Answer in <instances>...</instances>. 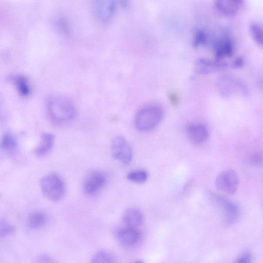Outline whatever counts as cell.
<instances>
[{"label":"cell","mask_w":263,"mask_h":263,"mask_svg":"<svg viewBox=\"0 0 263 263\" xmlns=\"http://www.w3.org/2000/svg\"><path fill=\"white\" fill-rule=\"evenodd\" d=\"M48 117L55 123H62L71 120L74 116L76 109L72 101L61 94L50 95L46 103Z\"/></svg>","instance_id":"obj_1"},{"label":"cell","mask_w":263,"mask_h":263,"mask_svg":"<svg viewBox=\"0 0 263 263\" xmlns=\"http://www.w3.org/2000/svg\"><path fill=\"white\" fill-rule=\"evenodd\" d=\"M206 196L219 211L226 224L232 225L238 220L240 210L236 203L227 197L213 192H207Z\"/></svg>","instance_id":"obj_2"},{"label":"cell","mask_w":263,"mask_h":263,"mask_svg":"<svg viewBox=\"0 0 263 263\" xmlns=\"http://www.w3.org/2000/svg\"><path fill=\"white\" fill-rule=\"evenodd\" d=\"M164 116L162 108L156 105L144 106L138 110L135 118V125L141 132H149L157 127Z\"/></svg>","instance_id":"obj_3"},{"label":"cell","mask_w":263,"mask_h":263,"mask_svg":"<svg viewBox=\"0 0 263 263\" xmlns=\"http://www.w3.org/2000/svg\"><path fill=\"white\" fill-rule=\"evenodd\" d=\"M217 89L222 97L246 96L249 90L240 80L228 74L219 77L216 81Z\"/></svg>","instance_id":"obj_4"},{"label":"cell","mask_w":263,"mask_h":263,"mask_svg":"<svg viewBox=\"0 0 263 263\" xmlns=\"http://www.w3.org/2000/svg\"><path fill=\"white\" fill-rule=\"evenodd\" d=\"M40 186L43 194L52 201L60 200L65 194L64 182L55 173H49L43 176L40 181Z\"/></svg>","instance_id":"obj_5"},{"label":"cell","mask_w":263,"mask_h":263,"mask_svg":"<svg viewBox=\"0 0 263 263\" xmlns=\"http://www.w3.org/2000/svg\"><path fill=\"white\" fill-rule=\"evenodd\" d=\"M239 184V178L237 173L231 169L221 172L215 180L216 188L229 195L234 194L237 191Z\"/></svg>","instance_id":"obj_6"},{"label":"cell","mask_w":263,"mask_h":263,"mask_svg":"<svg viewBox=\"0 0 263 263\" xmlns=\"http://www.w3.org/2000/svg\"><path fill=\"white\" fill-rule=\"evenodd\" d=\"M111 151L112 156L124 164H128L133 158L132 149L126 141L122 136L115 137L111 145Z\"/></svg>","instance_id":"obj_7"},{"label":"cell","mask_w":263,"mask_h":263,"mask_svg":"<svg viewBox=\"0 0 263 263\" xmlns=\"http://www.w3.org/2000/svg\"><path fill=\"white\" fill-rule=\"evenodd\" d=\"M92 12L95 17L102 22L110 20L116 9V4L111 0H96L91 4Z\"/></svg>","instance_id":"obj_8"},{"label":"cell","mask_w":263,"mask_h":263,"mask_svg":"<svg viewBox=\"0 0 263 263\" xmlns=\"http://www.w3.org/2000/svg\"><path fill=\"white\" fill-rule=\"evenodd\" d=\"M228 66V63L223 61L201 58L195 61L194 70L198 74H208L223 70Z\"/></svg>","instance_id":"obj_9"},{"label":"cell","mask_w":263,"mask_h":263,"mask_svg":"<svg viewBox=\"0 0 263 263\" xmlns=\"http://www.w3.org/2000/svg\"><path fill=\"white\" fill-rule=\"evenodd\" d=\"M214 5L216 11L221 15L233 17L242 9L245 3L240 0H217L214 2Z\"/></svg>","instance_id":"obj_10"},{"label":"cell","mask_w":263,"mask_h":263,"mask_svg":"<svg viewBox=\"0 0 263 263\" xmlns=\"http://www.w3.org/2000/svg\"><path fill=\"white\" fill-rule=\"evenodd\" d=\"M106 181V177L102 173L92 172L84 180V191L87 195H94L104 186Z\"/></svg>","instance_id":"obj_11"},{"label":"cell","mask_w":263,"mask_h":263,"mask_svg":"<svg viewBox=\"0 0 263 263\" xmlns=\"http://www.w3.org/2000/svg\"><path fill=\"white\" fill-rule=\"evenodd\" d=\"M186 133L189 140L193 143L199 144L208 139L209 132L208 127L201 123H192L186 127Z\"/></svg>","instance_id":"obj_12"},{"label":"cell","mask_w":263,"mask_h":263,"mask_svg":"<svg viewBox=\"0 0 263 263\" xmlns=\"http://www.w3.org/2000/svg\"><path fill=\"white\" fill-rule=\"evenodd\" d=\"M235 50L234 42L228 36L219 39L214 47V53L215 59L222 61L223 59L233 56Z\"/></svg>","instance_id":"obj_13"},{"label":"cell","mask_w":263,"mask_h":263,"mask_svg":"<svg viewBox=\"0 0 263 263\" xmlns=\"http://www.w3.org/2000/svg\"><path fill=\"white\" fill-rule=\"evenodd\" d=\"M118 240L122 245L132 246L137 243L140 240L141 234L136 228L126 227L120 228L116 233Z\"/></svg>","instance_id":"obj_14"},{"label":"cell","mask_w":263,"mask_h":263,"mask_svg":"<svg viewBox=\"0 0 263 263\" xmlns=\"http://www.w3.org/2000/svg\"><path fill=\"white\" fill-rule=\"evenodd\" d=\"M122 219L126 226L137 228L142 224L143 216L139 209L129 208L124 212Z\"/></svg>","instance_id":"obj_15"},{"label":"cell","mask_w":263,"mask_h":263,"mask_svg":"<svg viewBox=\"0 0 263 263\" xmlns=\"http://www.w3.org/2000/svg\"><path fill=\"white\" fill-rule=\"evenodd\" d=\"M54 136L49 133H44L41 136V141L35 148L34 153L37 156H42L47 154L52 148Z\"/></svg>","instance_id":"obj_16"},{"label":"cell","mask_w":263,"mask_h":263,"mask_svg":"<svg viewBox=\"0 0 263 263\" xmlns=\"http://www.w3.org/2000/svg\"><path fill=\"white\" fill-rule=\"evenodd\" d=\"M47 221V217L42 212H34L31 213L27 219L28 227L33 230L43 227Z\"/></svg>","instance_id":"obj_17"},{"label":"cell","mask_w":263,"mask_h":263,"mask_svg":"<svg viewBox=\"0 0 263 263\" xmlns=\"http://www.w3.org/2000/svg\"><path fill=\"white\" fill-rule=\"evenodd\" d=\"M251 37L255 43L263 48V27L259 24L253 22L249 27Z\"/></svg>","instance_id":"obj_18"},{"label":"cell","mask_w":263,"mask_h":263,"mask_svg":"<svg viewBox=\"0 0 263 263\" xmlns=\"http://www.w3.org/2000/svg\"><path fill=\"white\" fill-rule=\"evenodd\" d=\"M11 78L21 95L25 96L30 93L31 87L27 79L24 76L16 75Z\"/></svg>","instance_id":"obj_19"},{"label":"cell","mask_w":263,"mask_h":263,"mask_svg":"<svg viewBox=\"0 0 263 263\" xmlns=\"http://www.w3.org/2000/svg\"><path fill=\"white\" fill-rule=\"evenodd\" d=\"M127 179L133 182L143 183L148 178L147 173L143 170H137L129 172L126 176Z\"/></svg>","instance_id":"obj_20"},{"label":"cell","mask_w":263,"mask_h":263,"mask_svg":"<svg viewBox=\"0 0 263 263\" xmlns=\"http://www.w3.org/2000/svg\"><path fill=\"white\" fill-rule=\"evenodd\" d=\"M1 148L6 152H12L16 147V141L15 138L9 133H5L1 141Z\"/></svg>","instance_id":"obj_21"},{"label":"cell","mask_w":263,"mask_h":263,"mask_svg":"<svg viewBox=\"0 0 263 263\" xmlns=\"http://www.w3.org/2000/svg\"><path fill=\"white\" fill-rule=\"evenodd\" d=\"M90 263H115L113 256L106 251H100L92 257Z\"/></svg>","instance_id":"obj_22"},{"label":"cell","mask_w":263,"mask_h":263,"mask_svg":"<svg viewBox=\"0 0 263 263\" xmlns=\"http://www.w3.org/2000/svg\"><path fill=\"white\" fill-rule=\"evenodd\" d=\"M207 40V34L202 30H198L195 32L193 38V44L195 47H198L205 43Z\"/></svg>","instance_id":"obj_23"},{"label":"cell","mask_w":263,"mask_h":263,"mask_svg":"<svg viewBox=\"0 0 263 263\" xmlns=\"http://www.w3.org/2000/svg\"><path fill=\"white\" fill-rule=\"evenodd\" d=\"M14 227L5 220L1 221L0 225V235L1 237H6L13 233Z\"/></svg>","instance_id":"obj_24"},{"label":"cell","mask_w":263,"mask_h":263,"mask_svg":"<svg viewBox=\"0 0 263 263\" xmlns=\"http://www.w3.org/2000/svg\"><path fill=\"white\" fill-rule=\"evenodd\" d=\"M32 263H59L51 256L46 254H42L37 256Z\"/></svg>","instance_id":"obj_25"},{"label":"cell","mask_w":263,"mask_h":263,"mask_svg":"<svg viewBox=\"0 0 263 263\" xmlns=\"http://www.w3.org/2000/svg\"><path fill=\"white\" fill-rule=\"evenodd\" d=\"M250 161L254 166H260L263 164V154L260 153H256L251 156Z\"/></svg>","instance_id":"obj_26"},{"label":"cell","mask_w":263,"mask_h":263,"mask_svg":"<svg viewBox=\"0 0 263 263\" xmlns=\"http://www.w3.org/2000/svg\"><path fill=\"white\" fill-rule=\"evenodd\" d=\"M253 258L250 253H245L239 256L234 263H252Z\"/></svg>","instance_id":"obj_27"},{"label":"cell","mask_w":263,"mask_h":263,"mask_svg":"<svg viewBox=\"0 0 263 263\" xmlns=\"http://www.w3.org/2000/svg\"><path fill=\"white\" fill-rule=\"evenodd\" d=\"M245 61L243 57H238L235 59L232 63V67L235 68H241L245 65Z\"/></svg>","instance_id":"obj_28"},{"label":"cell","mask_w":263,"mask_h":263,"mask_svg":"<svg viewBox=\"0 0 263 263\" xmlns=\"http://www.w3.org/2000/svg\"><path fill=\"white\" fill-rule=\"evenodd\" d=\"M169 100L174 105H177L178 103L179 99L178 96L175 93H171L169 95Z\"/></svg>","instance_id":"obj_29"},{"label":"cell","mask_w":263,"mask_h":263,"mask_svg":"<svg viewBox=\"0 0 263 263\" xmlns=\"http://www.w3.org/2000/svg\"><path fill=\"white\" fill-rule=\"evenodd\" d=\"M134 263H143L142 261H140V260H138V261H137Z\"/></svg>","instance_id":"obj_30"}]
</instances>
